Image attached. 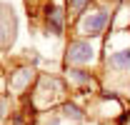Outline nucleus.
Wrapping results in <instances>:
<instances>
[{
  "label": "nucleus",
  "mask_w": 130,
  "mask_h": 125,
  "mask_svg": "<svg viewBox=\"0 0 130 125\" xmlns=\"http://www.w3.org/2000/svg\"><path fill=\"white\" fill-rule=\"evenodd\" d=\"M48 30L53 35H63V15L55 5H48Z\"/></svg>",
  "instance_id": "nucleus-3"
},
{
  "label": "nucleus",
  "mask_w": 130,
  "mask_h": 125,
  "mask_svg": "<svg viewBox=\"0 0 130 125\" xmlns=\"http://www.w3.org/2000/svg\"><path fill=\"white\" fill-rule=\"evenodd\" d=\"M93 58V48L83 40H75L68 48V63H90Z\"/></svg>",
  "instance_id": "nucleus-2"
},
{
  "label": "nucleus",
  "mask_w": 130,
  "mask_h": 125,
  "mask_svg": "<svg viewBox=\"0 0 130 125\" xmlns=\"http://www.w3.org/2000/svg\"><path fill=\"white\" fill-rule=\"evenodd\" d=\"M105 23H108L105 13H90L80 20V33L83 35H98V33H103Z\"/></svg>",
  "instance_id": "nucleus-1"
},
{
  "label": "nucleus",
  "mask_w": 130,
  "mask_h": 125,
  "mask_svg": "<svg viewBox=\"0 0 130 125\" xmlns=\"http://www.w3.org/2000/svg\"><path fill=\"white\" fill-rule=\"evenodd\" d=\"M63 110H65V115H73L75 120H80V118H83V113H80L78 108H75V105H65Z\"/></svg>",
  "instance_id": "nucleus-5"
},
{
  "label": "nucleus",
  "mask_w": 130,
  "mask_h": 125,
  "mask_svg": "<svg viewBox=\"0 0 130 125\" xmlns=\"http://www.w3.org/2000/svg\"><path fill=\"white\" fill-rule=\"evenodd\" d=\"M108 68L113 70H130V50H120L108 58Z\"/></svg>",
  "instance_id": "nucleus-4"
},
{
  "label": "nucleus",
  "mask_w": 130,
  "mask_h": 125,
  "mask_svg": "<svg viewBox=\"0 0 130 125\" xmlns=\"http://www.w3.org/2000/svg\"><path fill=\"white\" fill-rule=\"evenodd\" d=\"M85 3H88V0H70V8H73V10H80Z\"/></svg>",
  "instance_id": "nucleus-6"
}]
</instances>
